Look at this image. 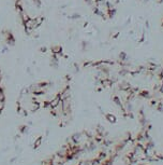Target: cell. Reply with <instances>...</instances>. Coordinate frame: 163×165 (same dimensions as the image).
<instances>
[{
  "mask_svg": "<svg viewBox=\"0 0 163 165\" xmlns=\"http://www.w3.org/2000/svg\"><path fill=\"white\" fill-rule=\"evenodd\" d=\"M30 18V14H29L27 11H25V10H23L22 11V13L19 14V21L22 22V23H25V22H27Z\"/></svg>",
  "mask_w": 163,
  "mask_h": 165,
  "instance_id": "obj_2",
  "label": "cell"
},
{
  "mask_svg": "<svg viewBox=\"0 0 163 165\" xmlns=\"http://www.w3.org/2000/svg\"><path fill=\"white\" fill-rule=\"evenodd\" d=\"M24 26H25V29H29L30 31H34L39 27L38 24H37L36 18H32V17H30L28 21L25 22Z\"/></svg>",
  "mask_w": 163,
  "mask_h": 165,
  "instance_id": "obj_1",
  "label": "cell"
},
{
  "mask_svg": "<svg viewBox=\"0 0 163 165\" xmlns=\"http://www.w3.org/2000/svg\"><path fill=\"white\" fill-rule=\"evenodd\" d=\"M162 27H163V21H162Z\"/></svg>",
  "mask_w": 163,
  "mask_h": 165,
  "instance_id": "obj_5",
  "label": "cell"
},
{
  "mask_svg": "<svg viewBox=\"0 0 163 165\" xmlns=\"http://www.w3.org/2000/svg\"><path fill=\"white\" fill-rule=\"evenodd\" d=\"M141 2H144V3H146V2H148V1H149V0H140Z\"/></svg>",
  "mask_w": 163,
  "mask_h": 165,
  "instance_id": "obj_4",
  "label": "cell"
},
{
  "mask_svg": "<svg viewBox=\"0 0 163 165\" xmlns=\"http://www.w3.org/2000/svg\"><path fill=\"white\" fill-rule=\"evenodd\" d=\"M36 21H37V24H38V26H41V25H42V23H43V21H44L43 16H38V17H36Z\"/></svg>",
  "mask_w": 163,
  "mask_h": 165,
  "instance_id": "obj_3",
  "label": "cell"
}]
</instances>
